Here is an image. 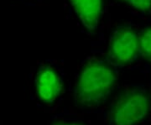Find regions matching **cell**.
Instances as JSON below:
<instances>
[{"label":"cell","instance_id":"obj_2","mask_svg":"<svg viewBox=\"0 0 151 125\" xmlns=\"http://www.w3.org/2000/svg\"><path fill=\"white\" fill-rule=\"evenodd\" d=\"M151 113V95L141 87L123 90L107 114L108 125H138Z\"/></svg>","mask_w":151,"mask_h":125},{"label":"cell","instance_id":"obj_6","mask_svg":"<svg viewBox=\"0 0 151 125\" xmlns=\"http://www.w3.org/2000/svg\"><path fill=\"white\" fill-rule=\"evenodd\" d=\"M140 56L151 63V26L145 28L139 33Z\"/></svg>","mask_w":151,"mask_h":125},{"label":"cell","instance_id":"obj_8","mask_svg":"<svg viewBox=\"0 0 151 125\" xmlns=\"http://www.w3.org/2000/svg\"><path fill=\"white\" fill-rule=\"evenodd\" d=\"M50 125H86L80 122H75V121H65V120H55L51 123Z\"/></svg>","mask_w":151,"mask_h":125},{"label":"cell","instance_id":"obj_5","mask_svg":"<svg viewBox=\"0 0 151 125\" xmlns=\"http://www.w3.org/2000/svg\"><path fill=\"white\" fill-rule=\"evenodd\" d=\"M86 32L95 34L104 11V0H68Z\"/></svg>","mask_w":151,"mask_h":125},{"label":"cell","instance_id":"obj_7","mask_svg":"<svg viewBox=\"0 0 151 125\" xmlns=\"http://www.w3.org/2000/svg\"><path fill=\"white\" fill-rule=\"evenodd\" d=\"M119 3L129 6L132 9L144 14L151 13V0H116Z\"/></svg>","mask_w":151,"mask_h":125},{"label":"cell","instance_id":"obj_3","mask_svg":"<svg viewBox=\"0 0 151 125\" xmlns=\"http://www.w3.org/2000/svg\"><path fill=\"white\" fill-rule=\"evenodd\" d=\"M139 56V33L128 24L115 28L103 58L115 68H121L132 65Z\"/></svg>","mask_w":151,"mask_h":125},{"label":"cell","instance_id":"obj_1","mask_svg":"<svg viewBox=\"0 0 151 125\" xmlns=\"http://www.w3.org/2000/svg\"><path fill=\"white\" fill-rule=\"evenodd\" d=\"M116 68L104 58L92 56L85 61L77 76L73 100L80 108H95L110 98L118 83Z\"/></svg>","mask_w":151,"mask_h":125},{"label":"cell","instance_id":"obj_4","mask_svg":"<svg viewBox=\"0 0 151 125\" xmlns=\"http://www.w3.org/2000/svg\"><path fill=\"white\" fill-rule=\"evenodd\" d=\"M35 87L38 98L46 105H53L65 91L63 79L54 66L50 64H43L39 67Z\"/></svg>","mask_w":151,"mask_h":125}]
</instances>
